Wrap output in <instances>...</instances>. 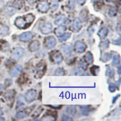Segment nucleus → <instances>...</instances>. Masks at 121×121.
Returning a JSON list of instances; mask_svg holds the SVG:
<instances>
[{"label":"nucleus","instance_id":"40","mask_svg":"<svg viewBox=\"0 0 121 121\" xmlns=\"http://www.w3.org/2000/svg\"><path fill=\"white\" fill-rule=\"evenodd\" d=\"M109 1H113V0H108Z\"/></svg>","mask_w":121,"mask_h":121},{"label":"nucleus","instance_id":"30","mask_svg":"<svg viewBox=\"0 0 121 121\" xmlns=\"http://www.w3.org/2000/svg\"><path fill=\"white\" fill-rule=\"evenodd\" d=\"M109 90L111 92H114L116 90V85L114 84H110L109 85Z\"/></svg>","mask_w":121,"mask_h":121},{"label":"nucleus","instance_id":"6","mask_svg":"<svg viewBox=\"0 0 121 121\" xmlns=\"http://www.w3.org/2000/svg\"><path fill=\"white\" fill-rule=\"evenodd\" d=\"M41 32L43 34L47 35L52 31V25L50 22H46L41 26L40 28Z\"/></svg>","mask_w":121,"mask_h":121},{"label":"nucleus","instance_id":"4","mask_svg":"<svg viewBox=\"0 0 121 121\" xmlns=\"http://www.w3.org/2000/svg\"><path fill=\"white\" fill-rule=\"evenodd\" d=\"M24 53V50L21 47H18V48H15L12 52V58L14 59L18 60L22 58V56Z\"/></svg>","mask_w":121,"mask_h":121},{"label":"nucleus","instance_id":"34","mask_svg":"<svg viewBox=\"0 0 121 121\" xmlns=\"http://www.w3.org/2000/svg\"><path fill=\"white\" fill-rule=\"evenodd\" d=\"M36 1H38V0H27V1L29 2L30 4H33V3H35Z\"/></svg>","mask_w":121,"mask_h":121},{"label":"nucleus","instance_id":"28","mask_svg":"<svg viewBox=\"0 0 121 121\" xmlns=\"http://www.w3.org/2000/svg\"><path fill=\"white\" fill-rule=\"evenodd\" d=\"M61 119H62V121H73V119L71 118V117H69V116H67L64 115V114L62 115V116H61Z\"/></svg>","mask_w":121,"mask_h":121},{"label":"nucleus","instance_id":"22","mask_svg":"<svg viewBox=\"0 0 121 121\" xmlns=\"http://www.w3.org/2000/svg\"><path fill=\"white\" fill-rule=\"evenodd\" d=\"M70 36H71V35H70V33H69L64 34L63 35H62L61 36H60V38H59V41L60 42L65 41L66 40L69 39L70 38Z\"/></svg>","mask_w":121,"mask_h":121},{"label":"nucleus","instance_id":"10","mask_svg":"<svg viewBox=\"0 0 121 121\" xmlns=\"http://www.w3.org/2000/svg\"><path fill=\"white\" fill-rule=\"evenodd\" d=\"M56 44V39L53 36H50L47 38L46 42H45V45L47 48H52L55 47Z\"/></svg>","mask_w":121,"mask_h":121},{"label":"nucleus","instance_id":"32","mask_svg":"<svg viewBox=\"0 0 121 121\" xmlns=\"http://www.w3.org/2000/svg\"><path fill=\"white\" fill-rule=\"evenodd\" d=\"M58 3H56V2H54V3H53L52 6V10H56V9L58 8Z\"/></svg>","mask_w":121,"mask_h":121},{"label":"nucleus","instance_id":"26","mask_svg":"<svg viewBox=\"0 0 121 121\" xmlns=\"http://www.w3.org/2000/svg\"><path fill=\"white\" fill-rule=\"evenodd\" d=\"M41 120H42V121H55V118L53 117V116H52L48 115V116H45L43 117Z\"/></svg>","mask_w":121,"mask_h":121},{"label":"nucleus","instance_id":"19","mask_svg":"<svg viewBox=\"0 0 121 121\" xmlns=\"http://www.w3.org/2000/svg\"><path fill=\"white\" fill-rule=\"evenodd\" d=\"M66 112L70 115L74 116L76 112V108L74 106H69L66 108Z\"/></svg>","mask_w":121,"mask_h":121},{"label":"nucleus","instance_id":"7","mask_svg":"<svg viewBox=\"0 0 121 121\" xmlns=\"http://www.w3.org/2000/svg\"><path fill=\"white\" fill-rule=\"evenodd\" d=\"M37 8L39 12L42 13H45L47 12V10L49 9V4L45 1H41L38 4Z\"/></svg>","mask_w":121,"mask_h":121},{"label":"nucleus","instance_id":"33","mask_svg":"<svg viewBox=\"0 0 121 121\" xmlns=\"http://www.w3.org/2000/svg\"><path fill=\"white\" fill-rule=\"evenodd\" d=\"M86 0H77V2L78 4H79L80 5H82L84 3H85Z\"/></svg>","mask_w":121,"mask_h":121},{"label":"nucleus","instance_id":"17","mask_svg":"<svg viewBox=\"0 0 121 121\" xmlns=\"http://www.w3.org/2000/svg\"><path fill=\"white\" fill-rule=\"evenodd\" d=\"M108 34V29L107 28H103L100 30L98 33V35L101 39H105V37L107 36Z\"/></svg>","mask_w":121,"mask_h":121},{"label":"nucleus","instance_id":"24","mask_svg":"<svg viewBox=\"0 0 121 121\" xmlns=\"http://www.w3.org/2000/svg\"><path fill=\"white\" fill-rule=\"evenodd\" d=\"M27 113L24 111H21V112H18L16 115V117L18 119H22L24 117H26L27 116Z\"/></svg>","mask_w":121,"mask_h":121},{"label":"nucleus","instance_id":"25","mask_svg":"<svg viewBox=\"0 0 121 121\" xmlns=\"http://www.w3.org/2000/svg\"><path fill=\"white\" fill-rule=\"evenodd\" d=\"M55 75H59V76H62L64 74V70L60 68H58L56 70L55 72Z\"/></svg>","mask_w":121,"mask_h":121},{"label":"nucleus","instance_id":"20","mask_svg":"<svg viewBox=\"0 0 121 121\" xmlns=\"http://www.w3.org/2000/svg\"><path fill=\"white\" fill-rule=\"evenodd\" d=\"M120 62H121V58H120L119 55L114 56L113 59V61H112V65L114 66H117L118 65L120 64Z\"/></svg>","mask_w":121,"mask_h":121},{"label":"nucleus","instance_id":"39","mask_svg":"<svg viewBox=\"0 0 121 121\" xmlns=\"http://www.w3.org/2000/svg\"><path fill=\"white\" fill-rule=\"evenodd\" d=\"M2 114V112H1V110H0V114Z\"/></svg>","mask_w":121,"mask_h":121},{"label":"nucleus","instance_id":"14","mask_svg":"<svg viewBox=\"0 0 121 121\" xmlns=\"http://www.w3.org/2000/svg\"><path fill=\"white\" fill-rule=\"evenodd\" d=\"M9 27L3 24H0V36H6L9 33Z\"/></svg>","mask_w":121,"mask_h":121},{"label":"nucleus","instance_id":"27","mask_svg":"<svg viewBox=\"0 0 121 121\" xmlns=\"http://www.w3.org/2000/svg\"><path fill=\"white\" fill-rule=\"evenodd\" d=\"M79 65V67L82 70H85L87 68V64L85 62H83V61L80 62Z\"/></svg>","mask_w":121,"mask_h":121},{"label":"nucleus","instance_id":"29","mask_svg":"<svg viewBox=\"0 0 121 121\" xmlns=\"http://www.w3.org/2000/svg\"><path fill=\"white\" fill-rule=\"evenodd\" d=\"M116 13V11L114 9H111L108 13L109 16L110 17H114V16H115Z\"/></svg>","mask_w":121,"mask_h":121},{"label":"nucleus","instance_id":"37","mask_svg":"<svg viewBox=\"0 0 121 121\" xmlns=\"http://www.w3.org/2000/svg\"><path fill=\"white\" fill-rule=\"evenodd\" d=\"M118 73L119 74H121V67L118 68Z\"/></svg>","mask_w":121,"mask_h":121},{"label":"nucleus","instance_id":"38","mask_svg":"<svg viewBox=\"0 0 121 121\" xmlns=\"http://www.w3.org/2000/svg\"><path fill=\"white\" fill-rule=\"evenodd\" d=\"M4 119L3 118V117H0V121H4Z\"/></svg>","mask_w":121,"mask_h":121},{"label":"nucleus","instance_id":"18","mask_svg":"<svg viewBox=\"0 0 121 121\" xmlns=\"http://www.w3.org/2000/svg\"><path fill=\"white\" fill-rule=\"evenodd\" d=\"M84 58H85V60L88 63L91 64L93 62V57L92 54L90 52H89L85 54V56H84Z\"/></svg>","mask_w":121,"mask_h":121},{"label":"nucleus","instance_id":"36","mask_svg":"<svg viewBox=\"0 0 121 121\" xmlns=\"http://www.w3.org/2000/svg\"><path fill=\"white\" fill-rule=\"evenodd\" d=\"M3 89V85L2 84H0V93L1 92V91Z\"/></svg>","mask_w":121,"mask_h":121},{"label":"nucleus","instance_id":"15","mask_svg":"<svg viewBox=\"0 0 121 121\" xmlns=\"http://www.w3.org/2000/svg\"><path fill=\"white\" fill-rule=\"evenodd\" d=\"M53 59V61L55 63L59 64L62 62V59H63V57H62V55H61V53L58 52L54 54Z\"/></svg>","mask_w":121,"mask_h":121},{"label":"nucleus","instance_id":"31","mask_svg":"<svg viewBox=\"0 0 121 121\" xmlns=\"http://www.w3.org/2000/svg\"><path fill=\"white\" fill-rule=\"evenodd\" d=\"M108 45H109V42L108 40L104 41V43H102V46L103 47L104 49H106V48H107L108 47Z\"/></svg>","mask_w":121,"mask_h":121},{"label":"nucleus","instance_id":"35","mask_svg":"<svg viewBox=\"0 0 121 121\" xmlns=\"http://www.w3.org/2000/svg\"><path fill=\"white\" fill-rule=\"evenodd\" d=\"M103 0H92L93 3H99V2H102Z\"/></svg>","mask_w":121,"mask_h":121},{"label":"nucleus","instance_id":"13","mask_svg":"<svg viewBox=\"0 0 121 121\" xmlns=\"http://www.w3.org/2000/svg\"><path fill=\"white\" fill-rule=\"evenodd\" d=\"M62 50L67 56H70L72 51V46L71 44H65L62 46Z\"/></svg>","mask_w":121,"mask_h":121},{"label":"nucleus","instance_id":"12","mask_svg":"<svg viewBox=\"0 0 121 121\" xmlns=\"http://www.w3.org/2000/svg\"><path fill=\"white\" fill-rule=\"evenodd\" d=\"M66 30V28L64 26H59L57 28H56L55 30V34L57 36H61L62 35H63L64 34Z\"/></svg>","mask_w":121,"mask_h":121},{"label":"nucleus","instance_id":"2","mask_svg":"<svg viewBox=\"0 0 121 121\" xmlns=\"http://www.w3.org/2000/svg\"><path fill=\"white\" fill-rule=\"evenodd\" d=\"M36 97V91L35 90H30L26 93L24 98L26 101L27 102H31L35 99Z\"/></svg>","mask_w":121,"mask_h":121},{"label":"nucleus","instance_id":"23","mask_svg":"<svg viewBox=\"0 0 121 121\" xmlns=\"http://www.w3.org/2000/svg\"><path fill=\"white\" fill-rule=\"evenodd\" d=\"M112 58V55L110 53H105L102 57V60L103 62H108Z\"/></svg>","mask_w":121,"mask_h":121},{"label":"nucleus","instance_id":"1","mask_svg":"<svg viewBox=\"0 0 121 121\" xmlns=\"http://www.w3.org/2000/svg\"><path fill=\"white\" fill-rule=\"evenodd\" d=\"M34 19L35 17L32 14H27L22 17L17 18L15 21V24L19 29H27L33 22Z\"/></svg>","mask_w":121,"mask_h":121},{"label":"nucleus","instance_id":"11","mask_svg":"<svg viewBox=\"0 0 121 121\" xmlns=\"http://www.w3.org/2000/svg\"><path fill=\"white\" fill-rule=\"evenodd\" d=\"M39 48V42L35 40L30 43L29 45V50L30 52H36Z\"/></svg>","mask_w":121,"mask_h":121},{"label":"nucleus","instance_id":"3","mask_svg":"<svg viewBox=\"0 0 121 121\" xmlns=\"http://www.w3.org/2000/svg\"><path fill=\"white\" fill-rule=\"evenodd\" d=\"M74 48L76 52L82 53L85 50L87 46L84 42L81 41H78L76 42L75 44H74Z\"/></svg>","mask_w":121,"mask_h":121},{"label":"nucleus","instance_id":"9","mask_svg":"<svg viewBox=\"0 0 121 121\" xmlns=\"http://www.w3.org/2000/svg\"><path fill=\"white\" fill-rule=\"evenodd\" d=\"M82 25V22L79 18H76L74 20L73 25H72V30L74 32H78L79 31L80 29H81Z\"/></svg>","mask_w":121,"mask_h":121},{"label":"nucleus","instance_id":"8","mask_svg":"<svg viewBox=\"0 0 121 121\" xmlns=\"http://www.w3.org/2000/svg\"><path fill=\"white\" fill-rule=\"evenodd\" d=\"M22 70V67L21 65H18L17 66H15L13 69H12L10 72V75L12 77H16L20 74Z\"/></svg>","mask_w":121,"mask_h":121},{"label":"nucleus","instance_id":"5","mask_svg":"<svg viewBox=\"0 0 121 121\" xmlns=\"http://www.w3.org/2000/svg\"><path fill=\"white\" fill-rule=\"evenodd\" d=\"M33 36V35L32 32H26L22 33L18 36L19 39L22 42H28L32 39Z\"/></svg>","mask_w":121,"mask_h":121},{"label":"nucleus","instance_id":"21","mask_svg":"<svg viewBox=\"0 0 121 121\" xmlns=\"http://www.w3.org/2000/svg\"><path fill=\"white\" fill-rule=\"evenodd\" d=\"M81 113L83 115H88L90 113L89 108L87 106H82L81 107Z\"/></svg>","mask_w":121,"mask_h":121},{"label":"nucleus","instance_id":"16","mask_svg":"<svg viewBox=\"0 0 121 121\" xmlns=\"http://www.w3.org/2000/svg\"><path fill=\"white\" fill-rule=\"evenodd\" d=\"M65 21H66V18H65V17L64 16V15H60V16H59V17L56 18L55 21V24L56 25L60 26V25L64 23Z\"/></svg>","mask_w":121,"mask_h":121}]
</instances>
